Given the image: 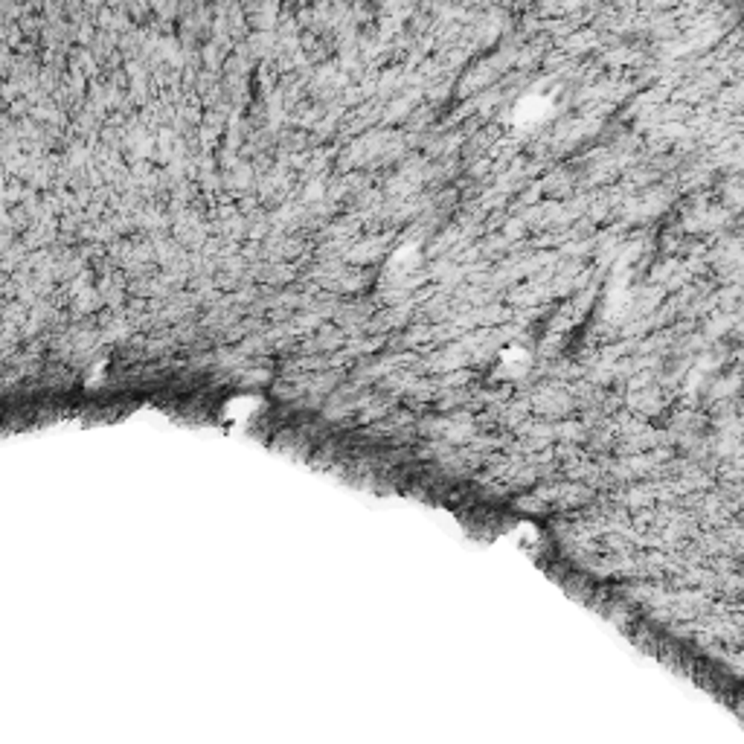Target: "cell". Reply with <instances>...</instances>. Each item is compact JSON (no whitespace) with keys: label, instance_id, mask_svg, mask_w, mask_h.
I'll return each instance as SVG.
<instances>
[{"label":"cell","instance_id":"6da1fadb","mask_svg":"<svg viewBox=\"0 0 744 744\" xmlns=\"http://www.w3.org/2000/svg\"><path fill=\"white\" fill-rule=\"evenodd\" d=\"M527 367H529V355L520 346H509L503 352V370H512V375L527 372Z\"/></svg>","mask_w":744,"mask_h":744}]
</instances>
